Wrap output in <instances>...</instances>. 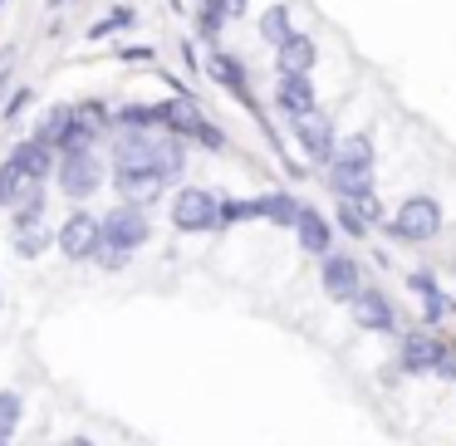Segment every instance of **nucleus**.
I'll use <instances>...</instances> for the list:
<instances>
[{"instance_id":"nucleus-1","label":"nucleus","mask_w":456,"mask_h":446,"mask_svg":"<svg viewBox=\"0 0 456 446\" xmlns=\"http://www.w3.org/2000/svg\"><path fill=\"white\" fill-rule=\"evenodd\" d=\"M442 231V207L432 197H407L393 216V236L397 240H432Z\"/></svg>"},{"instance_id":"nucleus-2","label":"nucleus","mask_w":456,"mask_h":446,"mask_svg":"<svg viewBox=\"0 0 456 446\" xmlns=\"http://www.w3.org/2000/svg\"><path fill=\"white\" fill-rule=\"evenodd\" d=\"M148 216H142L138 207H118V211H109V216L99 221V236H103V246H113V250H138L142 240H148Z\"/></svg>"},{"instance_id":"nucleus-3","label":"nucleus","mask_w":456,"mask_h":446,"mask_svg":"<svg viewBox=\"0 0 456 446\" xmlns=\"http://www.w3.org/2000/svg\"><path fill=\"white\" fill-rule=\"evenodd\" d=\"M216 207L221 201L211 197V191L187 187V191H177V201H172V221H177V231H216L221 226Z\"/></svg>"},{"instance_id":"nucleus-4","label":"nucleus","mask_w":456,"mask_h":446,"mask_svg":"<svg viewBox=\"0 0 456 446\" xmlns=\"http://www.w3.org/2000/svg\"><path fill=\"white\" fill-rule=\"evenodd\" d=\"M99 221L89 216V211H74L69 221L60 226V250L69 260H94V250H99Z\"/></svg>"},{"instance_id":"nucleus-5","label":"nucleus","mask_w":456,"mask_h":446,"mask_svg":"<svg viewBox=\"0 0 456 446\" xmlns=\"http://www.w3.org/2000/svg\"><path fill=\"white\" fill-rule=\"evenodd\" d=\"M99 182H103V167H99V158H94V152H64L60 187L69 191V197H89Z\"/></svg>"},{"instance_id":"nucleus-6","label":"nucleus","mask_w":456,"mask_h":446,"mask_svg":"<svg viewBox=\"0 0 456 446\" xmlns=\"http://www.w3.org/2000/svg\"><path fill=\"white\" fill-rule=\"evenodd\" d=\"M295 138L305 142V152L314 162H329L334 158V123L324 118V113H305V118H295Z\"/></svg>"},{"instance_id":"nucleus-7","label":"nucleus","mask_w":456,"mask_h":446,"mask_svg":"<svg viewBox=\"0 0 456 446\" xmlns=\"http://www.w3.org/2000/svg\"><path fill=\"white\" fill-rule=\"evenodd\" d=\"M446 363V344L432 334H407L403 338V368L407 373H436Z\"/></svg>"},{"instance_id":"nucleus-8","label":"nucleus","mask_w":456,"mask_h":446,"mask_svg":"<svg viewBox=\"0 0 456 446\" xmlns=\"http://www.w3.org/2000/svg\"><path fill=\"white\" fill-rule=\"evenodd\" d=\"M152 123H162L167 133H187V138H197L201 128H207V118L197 113V103L191 99H167L152 109Z\"/></svg>"},{"instance_id":"nucleus-9","label":"nucleus","mask_w":456,"mask_h":446,"mask_svg":"<svg viewBox=\"0 0 456 446\" xmlns=\"http://www.w3.org/2000/svg\"><path fill=\"white\" fill-rule=\"evenodd\" d=\"M319 280L334 299H354L358 295V265L348 255H324L319 260Z\"/></svg>"},{"instance_id":"nucleus-10","label":"nucleus","mask_w":456,"mask_h":446,"mask_svg":"<svg viewBox=\"0 0 456 446\" xmlns=\"http://www.w3.org/2000/svg\"><path fill=\"white\" fill-rule=\"evenodd\" d=\"M275 103L289 113V118H305V113H314V84H309V74H280Z\"/></svg>"},{"instance_id":"nucleus-11","label":"nucleus","mask_w":456,"mask_h":446,"mask_svg":"<svg viewBox=\"0 0 456 446\" xmlns=\"http://www.w3.org/2000/svg\"><path fill=\"white\" fill-rule=\"evenodd\" d=\"M118 197H123V207L142 211L162 197V177L158 172H118Z\"/></svg>"},{"instance_id":"nucleus-12","label":"nucleus","mask_w":456,"mask_h":446,"mask_svg":"<svg viewBox=\"0 0 456 446\" xmlns=\"http://www.w3.org/2000/svg\"><path fill=\"white\" fill-rule=\"evenodd\" d=\"M50 162H54L50 148H45V142H35V138L20 142V148L11 152V167L20 172L25 182H45V177H50Z\"/></svg>"},{"instance_id":"nucleus-13","label":"nucleus","mask_w":456,"mask_h":446,"mask_svg":"<svg viewBox=\"0 0 456 446\" xmlns=\"http://www.w3.org/2000/svg\"><path fill=\"white\" fill-rule=\"evenodd\" d=\"M348 304H354V319L363 328H393V304H387L378 289H363V295H354Z\"/></svg>"},{"instance_id":"nucleus-14","label":"nucleus","mask_w":456,"mask_h":446,"mask_svg":"<svg viewBox=\"0 0 456 446\" xmlns=\"http://www.w3.org/2000/svg\"><path fill=\"white\" fill-rule=\"evenodd\" d=\"M295 231H299V246L309 250V255H329V240H334V231H329V221L319 216V211H299V221H295Z\"/></svg>"},{"instance_id":"nucleus-15","label":"nucleus","mask_w":456,"mask_h":446,"mask_svg":"<svg viewBox=\"0 0 456 446\" xmlns=\"http://www.w3.org/2000/svg\"><path fill=\"white\" fill-rule=\"evenodd\" d=\"M152 142L148 133H128L118 142V172H152Z\"/></svg>"},{"instance_id":"nucleus-16","label":"nucleus","mask_w":456,"mask_h":446,"mask_svg":"<svg viewBox=\"0 0 456 446\" xmlns=\"http://www.w3.org/2000/svg\"><path fill=\"white\" fill-rule=\"evenodd\" d=\"M280 74H309L314 69V40L309 35H289L285 45H280Z\"/></svg>"},{"instance_id":"nucleus-17","label":"nucleus","mask_w":456,"mask_h":446,"mask_svg":"<svg viewBox=\"0 0 456 446\" xmlns=\"http://www.w3.org/2000/svg\"><path fill=\"white\" fill-rule=\"evenodd\" d=\"M250 207H256V216L275 221V226H295V221H299V211H305L295 197H285V191H270V197L250 201Z\"/></svg>"},{"instance_id":"nucleus-18","label":"nucleus","mask_w":456,"mask_h":446,"mask_svg":"<svg viewBox=\"0 0 456 446\" xmlns=\"http://www.w3.org/2000/svg\"><path fill=\"white\" fill-rule=\"evenodd\" d=\"M334 167H373V142L363 138V133H358V138H344V142H334Z\"/></svg>"},{"instance_id":"nucleus-19","label":"nucleus","mask_w":456,"mask_h":446,"mask_svg":"<svg viewBox=\"0 0 456 446\" xmlns=\"http://www.w3.org/2000/svg\"><path fill=\"white\" fill-rule=\"evenodd\" d=\"M182 162H187V152H182V142H172V138H162V142H152V172H158L162 182H172L182 172Z\"/></svg>"},{"instance_id":"nucleus-20","label":"nucleus","mask_w":456,"mask_h":446,"mask_svg":"<svg viewBox=\"0 0 456 446\" xmlns=\"http://www.w3.org/2000/svg\"><path fill=\"white\" fill-rule=\"evenodd\" d=\"M64 133H69V109H64V103H54V109L40 118V128H35V142H45V148H60Z\"/></svg>"},{"instance_id":"nucleus-21","label":"nucleus","mask_w":456,"mask_h":446,"mask_svg":"<svg viewBox=\"0 0 456 446\" xmlns=\"http://www.w3.org/2000/svg\"><path fill=\"white\" fill-rule=\"evenodd\" d=\"M207 69H211V74H216V79H221V84H231V89H236V93H240V99H246V103H250V84H246V74H240V64H236V60H231V54H211V60H207Z\"/></svg>"},{"instance_id":"nucleus-22","label":"nucleus","mask_w":456,"mask_h":446,"mask_svg":"<svg viewBox=\"0 0 456 446\" xmlns=\"http://www.w3.org/2000/svg\"><path fill=\"white\" fill-rule=\"evenodd\" d=\"M329 177H334V191H338V197H358V191H373V182H368V172H363V167H334Z\"/></svg>"},{"instance_id":"nucleus-23","label":"nucleus","mask_w":456,"mask_h":446,"mask_svg":"<svg viewBox=\"0 0 456 446\" xmlns=\"http://www.w3.org/2000/svg\"><path fill=\"white\" fill-rule=\"evenodd\" d=\"M260 35H265L270 45H285L289 35H295V30H289V11H285V5H270L265 20H260Z\"/></svg>"},{"instance_id":"nucleus-24","label":"nucleus","mask_w":456,"mask_h":446,"mask_svg":"<svg viewBox=\"0 0 456 446\" xmlns=\"http://www.w3.org/2000/svg\"><path fill=\"white\" fill-rule=\"evenodd\" d=\"M344 207L354 211V216L363 221V226H373V221L383 216V207H378V197H373V191H358V197H344Z\"/></svg>"},{"instance_id":"nucleus-25","label":"nucleus","mask_w":456,"mask_h":446,"mask_svg":"<svg viewBox=\"0 0 456 446\" xmlns=\"http://www.w3.org/2000/svg\"><path fill=\"white\" fill-rule=\"evenodd\" d=\"M20 426V393H0V442Z\"/></svg>"},{"instance_id":"nucleus-26","label":"nucleus","mask_w":456,"mask_h":446,"mask_svg":"<svg viewBox=\"0 0 456 446\" xmlns=\"http://www.w3.org/2000/svg\"><path fill=\"white\" fill-rule=\"evenodd\" d=\"M20 187H25V177L5 162V167H0V207H11V201L20 197Z\"/></svg>"},{"instance_id":"nucleus-27","label":"nucleus","mask_w":456,"mask_h":446,"mask_svg":"<svg viewBox=\"0 0 456 446\" xmlns=\"http://www.w3.org/2000/svg\"><path fill=\"white\" fill-rule=\"evenodd\" d=\"M123 25H133V11H113L109 20H99V25H89V35L94 40H103V35H113V30H123Z\"/></svg>"},{"instance_id":"nucleus-28","label":"nucleus","mask_w":456,"mask_h":446,"mask_svg":"<svg viewBox=\"0 0 456 446\" xmlns=\"http://www.w3.org/2000/svg\"><path fill=\"white\" fill-rule=\"evenodd\" d=\"M45 246H50V236H45V231H20V240H15V250H20V255H40Z\"/></svg>"},{"instance_id":"nucleus-29","label":"nucleus","mask_w":456,"mask_h":446,"mask_svg":"<svg viewBox=\"0 0 456 446\" xmlns=\"http://www.w3.org/2000/svg\"><path fill=\"white\" fill-rule=\"evenodd\" d=\"M201 35H216L221 30V5H216V0H201Z\"/></svg>"},{"instance_id":"nucleus-30","label":"nucleus","mask_w":456,"mask_h":446,"mask_svg":"<svg viewBox=\"0 0 456 446\" xmlns=\"http://www.w3.org/2000/svg\"><path fill=\"white\" fill-rule=\"evenodd\" d=\"M94 260H99V265H109V270H118L128 255H123V250H113V246H103V240H99V250H94Z\"/></svg>"},{"instance_id":"nucleus-31","label":"nucleus","mask_w":456,"mask_h":446,"mask_svg":"<svg viewBox=\"0 0 456 446\" xmlns=\"http://www.w3.org/2000/svg\"><path fill=\"white\" fill-rule=\"evenodd\" d=\"M123 123H128V128H148L152 109H123Z\"/></svg>"},{"instance_id":"nucleus-32","label":"nucleus","mask_w":456,"mask_h":446,"mask_svg":"<svg viewBox=\"0 0 456 446\" xmlns=\"http://www.w3.org/2000/svg\"><path fill=\"white\" fill-rule=\"evenodd\" d=\"M338 221H344V231H348V236H368V226H363V221H358V216H354V211H348V207L338 211Z\"/></svg>"},{"instance_id":"nucleus-33","label":"nucleus","mask_w":456,"mask_h":446,"mask_svg":"<svg viewBox=\"0 0 456 446\" xmlns=\"http://www.w3.org/2000/svg\"><path fill=\"white\" fill-rule=\"evenodd\" d=\"M221 15H246V0H216Z\"/></svg>"},{"instance_id":"nucleus-34","label":"nucleus","mask_w":456,"mask_h":446,"mask_svg":"<svg viewBox=\"0 0 456 446\" xmlns=\"http://www.w3.org/2000/svg\"><path fill=\"white\" fill-rule=\"evenodd\" d=\"M25 103H30V93H25V89H20V93H15V99H11V109H5V118H15V113H20V109H25Z\"/></svg>"},{"instance_id":"nucleus-35","label":"nucleus","mask_w":456,"mask_h":446,"mask_svg":"<svg viewBox=\"0 0 456 446\" xmlns=\"http://www.w3.org/2000/svg\"><path fill=\"white\" fill-rule=\"evenodd\" d=\"M64 446H94V442H89V436H74V442H64Z\"/></svg>"},{"instance_id":"nucleus-36","label":"nucleus","mask_w":456,"mask_h":446,"mask_svg":"<svg viewBox=\"0 0 456 446\" xmlns=\"http://www.w3.org/2000/svg\"><path fill=\"white\" fill-rule=\"evenodd\" d=\"M60 5H69V0H50V11H60Z\"/></svg>"},{"instance_id":"nucleus-37","label":"nucleus","mask_w":456,"mask_h":446,"mask_svg":"<svg viewBox=\"0 0 456 446\" xmlns=\"http://www.w3.org/2000/svg\"><path fill=\"white\" fill-rule=\"evenodd\" d=\"M0 446H5V442H0Z\"/></svg>"}]
</instances>
